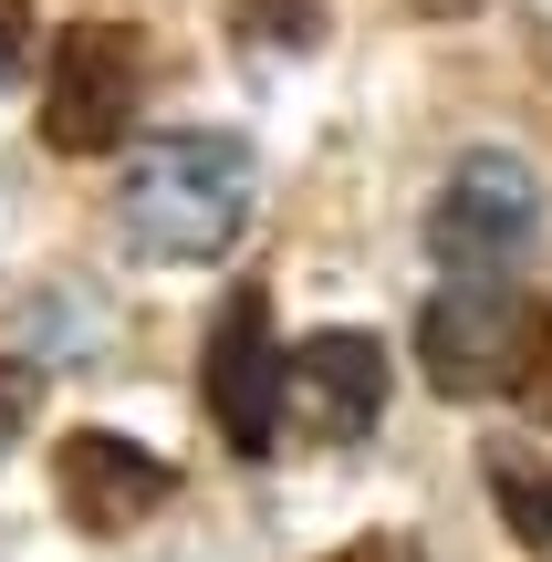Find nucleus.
<instances>
[{
	"label": "nucleus",
	"mask_w": 552,
	"mask_h": 562,
	"mask_svg": "<svg viewBox=\"0 0 552 562\" xmlns=\"http://www.w3.org/2000/svg\"><path fill=\"white\" fill-rule=\"evenodd\" d=\"M261 167L240 136H146L115 178V240L136 261H219L250 229Z\"/></svg>",
	"instance_id": "f257e3e1"
},
{
	"label": "nucleus",
	"mask_w": 552,
	"mask_h": 562,
	"mask_svg": "<svg viewBox=\"0 0 552 562\" xmlns=\"http://www.w3.org/2000/svg\"><path fill=\"white\" fill-rule=\"evenodd\" d=\"M532 355H542V313L511 271H459L417 323V364L438 396H500L532 375Z\"/></svg>",
	"instance_id": "f03ea898"
},
{
	"label": "nucleus",
	"mask_w": 552,
	"mask_h": 562,
	"mask_svg": "<svg viewBox=\"0 0 552 562\" xmlns=\"http://www.w3.org/2000/svg\"><path fill=\"white\" fill-rule=\"evenodd\" d=\"M136 104H146V42L125 21H63L53 63H42V146L104 157V146H125Z\"/></svg>",
	"instance_id": "7ed1b4c3"
},
{
	"label": "nucleus",
	"mask_w": 552,
	"mask_h": 562,
	"mask_svg": "<svg viewBox=\"0 0 552 562\" xmlns=\"http://www.w3.org/2000/svg\"><path fill=\"white\" fill-rule=\"evenodd\" d=\"M199 406L240 459H271L282 448V344H271V292L240 281L209 323V355H199Z\"/></svg>",
	"instance_id": "20e7f679"
},
{
	"label": "nucleus",
	"mask_w": 552,
	"mask_h": 562,
	"mask_svg": "<svg viewBox=\"0 0 552 562\" xmlns=\"http://www.w3.org/2000/svg\"><path fill=\"white\" fill-rule=\"evenodd\" d=\"M542 240V178L521 157H459L428 209V250L449 271H511Z\"/></svg>",
	"instance_id": "39448f33"
},
{
	"label": "nucleus",
	"mask_w": 552,
	"mask_h": 562,
	"mask_svg": "<svg viewBox=\"0 0 552 562\" xmlns=\"http://www.w3.org/2000/svg\"><path fill=\"white\" fill-rule=\"evenodd\" d=\"M282 417H292V438H313V448H354L386 417V344L354 334V323L303 334L282 355Z\"/></svg>",
	"instance_id": "423d86ee"
},
{
	"label": "nucleus",
	"mask_w": 552,
	"mask_h": 562,
	"mask_svg": "<svg viewBox=\"0 0 552 562\" xmlns=\"http://www.w3.org/2000/svg\"><path fill=\"white\" fill-rule=\"evenodd\" d=\"M167 459L136 438H115V427H74V438L53 448V501L74 531H94V542H115V531H136L146 510H167Z\"/></svg>",
	"instance_id": "0eeeda50"
},
{
	"label": "nucleus",
	"mask_w": 552,
	"mask_h": 562,
	"mask_svg": "<svg viewBox=\"0 0 552 562\" xmlns=\"http://www.w3.org/2000/svg\"><path fill=\"white\" fill-rule=\"evenodd\" d=\"M491 501H500V521H511V542L552 562V469H532L521 448H500L491 459Z\"/></svg>",
	"instance_id": "6e6552de"
},
{
	"label": "nucleus",
	"mask_w": 552,
	"mask_h": 562,
	"mask_svg": "<svg viewBox=\"0 0 552 562\" xmlns=\"http://www.w3.org/2000/svg\"><path fill=\"white\" fill-rule=\"evenodd\" d=\"M21 417H32V364H11V355H0V448L21 438Z\"/></svg>",
	"instance_id": "1a4fd4ad"
},
{
	"label": "nucleus",
	"mask_w": 552,
	"mask_h": 562,
	"mask_svg": "<svg viewBox=\"0 0 552 562\" xmlns=\"http://www.w3.org/2000/svg\"><path fill=\"white\" fill-rule=\"evenodd\" d=\"M32 63V0H0V83Z\"/></svg>",
	"instance_id": "9d476101"
},
{
	"label": "nucleus",
	"mask_w": 552,
	"mask_h": 562,
	"mask_svg": "<svg viewBox=\"0 0 552 562\" xmlns=\"http://www.w3.org/2000/svg\"><path fill=\"white\" fill-rule=\"evenodd\" d=\"M324 562H417V542H396V531H365V542L324 552Z\"/></svg>",
	"instance_id": "9b49d317"
},
{
	"label": "nucleus",
	"mask_w": 552,
	"mask_h": 562,
	"mask_svg": "<svg viewBox=\"0 0 552 562\" xmlns=\"http://www.w3.org/2000/svg\"><path fill=\"white\" fill-rule=\"evenodd\" d=\"M521 385H532V406L552 417V323H542V355H532V375H521Z\"/></svg>",
	"instance_id": "f8f14e48"
}]
</instances>
